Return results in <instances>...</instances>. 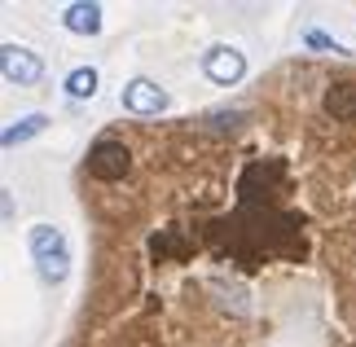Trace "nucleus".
Listing matches in <instances>:
<instances>
[{"label": "nucleus", "mask_w": 356, "mask_h": 347, "mask_svg": "<svg viewBox=\"0 0 356 347\" xmlns=\"http://www.w3.org/2000/svg\"><path fill=\"white\" fill-rule=\"evenodd\" d=\"M79 207L66 347H356V62L286 58L242 102L97 132Z\"/></svg>", "instance_id": "nucleus-1"}, {"label": "nucleus", "mask_w": 356, "mask_h": 347, "mask_svg": "<svg viewBox=\"0 0 356 347\" xmlns=\"http://www.w3.org/2000/svg\"><path fill=\"white\" fill-rule=\"evenodd\" d=\"M49 128V115H22V119H13L9 128H5V136H0V145L5 150H13V145H22V141H31V136H40Z\"/></svg>", "instance_id": "nucleus-7"}, {"label": "nucleus", "mask_w": 356, "mask_h": 347, "mask_svg": "<svg viewBox=\"0 0 356 347\" xmlns=\"http://www.w3.org/2000/svg\"><path fill=\"white\" fill-rule=\"evenodd\" d=\"M97 79H102V75L92 71V66H79V71H71V75H66V92L84 102V97H92V92H97Z\"/></svg>", "instance_id": "nucleus-8"}, {"label": "nucleus", "mask_w": 356, "mask_h": 347, "mask_svg": "<svg viewBox=\"0 0 356 347\" xmlns=\"http://www.w3.org/2000/svg\"><path fill=\"white\" fill-rule=\"evenodd\" d=\"M26 246H31L40 282H44V286H62L66 273H71V246H66V233L53 229V225H35L31 233H26Z\"/></svg>", "instance_id": "nucleus-2"}, {"label": "nucleus", "mask_w": 356, "mask_h": 347, "mask_svg": "<svg viewBox=\"0 0 356 347\" xmlns=\"http://www.w3.org/2000/svg\"><path fill=\"white\" fill-rule=\"evenodd\" d=\"M119 106L128 110L132 119H154L168 110V88H159L154 79H128L119 92Z\"/></svg>", "instance_id": "nucleus-4"}, {"label": "nucleus", "mask_w": 356, "mask_h": 347, "mask_svg": "<svg viewBox=\"0 0 356 347\" xmlns=\"http://www.w3.org/2000/svg\"><path fill=\"white\" fill-rule=\"evenodd\" d=\"M202 75L220 88H238L246 79V53L238 45H211L202 53Z\"/></svg>", "instance_id": "nucleus-3"}, {"label": "nucleus", "mask_w": 356, "mask_h": 347, "mask_svg": "<svg viewBox=\"0 0 356 347\" xmlns=\"http://www.w3.org/2000/svg\"><path fill=\"white\" fill-rule=\"evenodd\" d=\"M304 49H317V53H330V58L339 62V58H348V49L339 45L334 35H325V31H317V26H312V31H304Z\"/></svg>", "instance_id": "nucleus-9"}, {"label": "nucleus", "mask_w": 356, "mask_h": 347, "mask_svg": "<svg viewBox=\"0 0 356 347\" xmlns=\"http://www.w3.org/2000/svg\"><path fill=\"white\" fill-rule=\"evenodd\" d=\"M0 71H5L9 84H40L44 79V62H40V53L22 49V45H5L0 49Z\"/></svg>", "instance_id": "nucleus-5"}, {"label": "nucleus", "mask_w": 356, "mask_h": 347, "mask_svg": "<svg viewBox=\"0 0 356 347\" xmlns=\"http://www.w3.org/2000/svg\"><path fill=\"white\" fill-rule=\"evenodd\" d=\"M62 26L71 35H97L102 31V5H92V0H75V5L62 9Z\"/></svg>", "instance_id": "nucleus-6"}]
</instances>
